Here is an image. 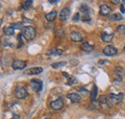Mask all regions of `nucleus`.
I'll return each mask as SVG.
<instances>
[{
  "label": "nucleus",
  "mask_w": 125,
  "mask_h": 119,
  "mask_svg": "<svg viewBox=\"0 0 125 119\" xmlns=\"http://www.w3.org/2000/svg\"><path fill=\"white\" fill-rule=\"evenodd\" d=\"M22 36L27 40H32L36 37V29L32 26H27L22 29Z\"/></svg>",
  "instance_id": "f257e3e1"
},
{
  "label": "nucleus",
  "mask_w": 125,
  "mask_h": 119,
  "mask_svg": "<svg viewBox=\"0 0 125 119\" xmlns=\"http://www.w3.org/2000/svg\"><path fill=\"white\" fill-rule=\"evenodd\" d=\"M123 99V94L122 93H118V94H110L108 96V100L109 102L113 103V104H118L122 101Z\"/></svg>",
  "instance_id": "f03ea898"
},
{
  "label": "nucleus",
  "mask_w": 125,
  "mask_h": 119,
  "mask_svg": "<svg viewBox=\"0 0 125 119\" xmlns=\"http://www.w3.org/2000/svg\"><path fill=\"white\" fill-rule=\"evenodd\" d=\"M27 95H28L27 90L22 87H18L15 90V96L17 99H24V98L27 97Z\"/></svg>",
  "instance_id": "7ed1b4c3"
},
{
  "label": "nucleus",
  "mask_w": 125,
  "mask_h": 119,
  "mask_svg": "<svg viewBox=\"0 0 125 119\" xmlns=\"http://www.w3.org/2000/svg\"><path fill=\"white\" fill-rule=\"evenodd\" d=\"M30 87L34 91L41 92L42 89V82H41L39 80H32L30 82Z\"/></svg>",
  "instance_id": "20e7f679"
},
{
  "label": "nucleus",
  "mask_w": 125,
  "mask_h": 119,
  "mask_svg": "<svg viewBox=\"0 0 125 119\" xmlns=\"http://www.w3.org/2000/svg\"><path fill=\"white\" fill-rule=\"evenodd\" d=\"M50 108L52 109H54V110H60V109H62V108H63V101L61 98L57 99L55 101H52L50 103Z\"/></svg>",
  "instance_id": "39448f33"
},
{
  "label": "nucleus",
  "mask_w": 125,
  "mask_h": 119,
  "mask_svg": "<svg viewBox=\"0 0 125 119\" xmlns=\"http://www.w3.org/2000/svg\"><path fill=\"white\" fill-rule=\"evenodd\" d=\"M116 53H117V49L113 45L106 46L103 49V54L106 56H115V55H116Z\"/></svg>",
  "instance_id": "423d86ee"
},
{
  "label": "nucleus",
  "mask_w": 125,
  "mask_h": 119,
  "mask_svg": "<svg viewBox=\"0 0 125 119\" xmlns=\"http://www.w3.org/2000/svg\"><path fill=\"white\" fill-rule=\"evenodd\" d=\"M26 62L23 61V60H15L13 63H12V67L15 69V70H20V69H23L26 67Z\"/></svg>",
  "instance_id": "0eeeda50"
},
{
  "label": "nucleus",
  "mask_w": 125,
  "mask_h": 119,
  "mask_svg": "<svg viewBox=\"0 0 125 119\" xmlns=\"http://www.w3.org/2000/svg\"><path fill=\"white\" fill-rule=\"evenodd\" d=\"M112 12V9L110 8L108 5L106 4H102L100 6V11H99V14L100 15H103V16H108Z\"/></svg>",
  "instance_id": "6e6552de"
},
{
  "label": "nucleus",
  "mask_w": 125,
  "mask_h": 119,
  "mask_svg": "<svg viewBox=\"0 0 125 119\" xmlns=\"http://www.w3.org/2000/svg\"><path fill=\"white\" fill-rule=\"evenodd\" d=\"M69 15H70V10L68 8H63L59 15V17L61 20L63 21V20H66L69 17Z\"/></svg>",
  "instance_id": "1a4fd4ad"
},
{
  "label": "nucleus",
  "mask_w": 125,
  "mask_h": 119,
  "mask_svg": "<svg viewBox=\"0 0 125 119\" xmlns=\"http://www.w3.org/2000/svg\"><path fill=\"white\" fill-rule=\"evenodd\" d=\"M42 71H43L42 67H32L30 69L26 70L25 73L28 75H38V74H41Z\"/></svg>",
  "instance_id": "9d476101"
},
{
  "label": "nucleus",
  "mask_w": 125,
  "mask_h": 119,
  "mask_svg": "<svg viewBox=\"0 0 125 119\" xmlns=\"http://www.w3.org/2000/svg\"><path fill=\"white\" fill-rule=\"evenodd\" d=\"M70 40L74 42H80L83 40V38H82L81 34H79L78 32H72L70 34Z\"/></svg>",
  "instance_id": "9b49d317"
},
{
  "label": "nucleus",
  "mask_w": 125,
  "mask_h": 119,
  "mask_svg": "<svg viewBox=\"0 0 125 119\" xmlns=\"http://www.w3.org/2000/svg\"><path fill=\"white\" fill-rule=\"evenodd\" d=\"M67 98L72 102V103H77L79 102L80 100H81V97H80V95L77 94V93H69V94H67Z\"/></svg>",
  "instance_id": "f8f14e48"
},
{
  "label": "nucleus",
  "mask_w": 125,
  "mask_h": 119,
  "mask_svg": "<svg viewBox=\"0 0 125 119\" xmlns=\"http://www.w3.org/2000/svg\"><path fill=\"white\" fill-rule=\"evenodd\" d=\"M62 75L65 76V78L67 79V84H68L69 86H72V85H74L75 83H77V80H76L75 77H73V76H71V75H68L67 73H65V72H62Z\"/></svg>",
  "instance_id": "ddd939ff"
},
{
  "label": "nucleus",
  "mask_w": 125,
  "mask_h": 119,
  "mask_svg": "<svg viewBox=\"0 0 125 119\" xmlns=\"http://www.w3.org/2000/svg\"><path fill=\"white\" fill-rule=\"evenodd\" d=\"M115 77H116L117 79L121 80V79L124 77L125 71L121 67H115Z\"/></svg>",
  "instance_id": "4468645a"
},
{
  "label": "nucleus",
  "mask_w": 125,
  "mask_h": 119,
  "mask_svg": "<svg viewBox=\"0 0 125 119\" xmlns=\"http://www.w3.org/2000/svg\"><path fill=\"white\" fill-rule=\"evenodd\" d=\"M56 17H57V12L56 11H52V12H50V13H48V14L45 15V18L49 22L54 21L56 19Z\"/></svg>",
  "instance_id": "2eb2a0df"
},
{
  "label": "nucleus",
  "mask_w": 125,
  "mask_h": 119,
  "mask_svg": "<svg viewBox=\"0 0 125 119\" xmlns=\"http://www.w3.org/2000/svg\"><path fill=\"white\" fill-rule=\"evenodd\" d=\"M102 40L105 41V42H111L113 40V38H114V35L113 34H107V33H103L102 34Z\"/></svg>",
  "instance_id": "dca6fc26"
},
{
  "label": "nucleus",
  "mask_w": 125,
  "mask_h": 119,
  "mask_svg": "<svg viewBox=\"0 0 125 119\" xmlns=\"http://www.w3.org/2000/svg\"><path fill=\"white\" fill-rule=\"evenodd\" d=\"M81 48H82V50L85 51V52H92V51L94 50V46L91 45L90 43H88V42L83 43L82 46H81Z\"/></svg>",
  "instance_id": "f3484780"
},
{
  "label": "nucleus",
  "mask_w": 125,
  "mask_h": 119,
  "mask_svg": "<svg viewBox=\"0 0 125 119\" xmlns=\"http://www.w3.org/2000/svg\"><path fill=\"white\" fill-rule=\"evenodd\" d=\"M62 54V50L61 49H57V48L48 51V55L49 56H61Z\"/></svg>",
  "instance_id": "a211bd4d"
},
{
  "label": "nucleus",
  "mask_w": 125,
  "mask_h": 119,
  "mask_svg": "<svg viewBox=\"0 0 125 119\" xmlns=\"http://www.w3.org/2000/svg\"><path fill=\"white\" fill-rule=\"evenodd\" d=\"M4 34L6 36H13L15 34V29L12 27V26H9V27H5L4 28Z\"/></svg>",
  "instance_id": "6ab92c4d"
},
{
  "label": "nucleus",
  "mask_w": 125,
  "mask_h": 119,
  "mask_svg": "<svg viewBox=\"0 0 125 119\" xmlns=\"http://www.w3.org/2000/svg\"><path fill=\"white\" fill-rule=\"evenodd\" d=\"M96 95H97V87L94 86L93 89H92V92H91V97H92V101L94 102L95 99H96Z\"/></svg>",
  "instance_id": "aec40b11"
},
{
  "label": "nucleus",
  "mask_w": 125,
  "mask_h": 119,
  "mask_svg": "<svg viewBox=\"0 0 125 119\" xmlns=\"http://www.w3.org/2000/svg\"><path fill=\"white\" fill-rule=\"evenodd\" d=\"M122 15L120 14H115V15H111L110 16V20L112 21H116V20H122Z\"/></svg>",
  "instance_id": "412c9836"
},
{
  "label": "nucleus",
  "mask_w": 125,
  "mask_h": 119,
  "mask_svg": "<svg viewBox=\"0 0 125 119\" xmlns=\"http://www.w3.org/2000/svg\"><path fill=\"white\" fill-rule=\"evenodd\" d=\"M80 11H81L82 15H83V14H90V9H89V7H88L87 5H85V4H83V5L80 7Z\"/></svg>",
  "instance_id": "4be33fe9"
},
{
  "label": "nucleus",
  "mask_w": 125,
  "mask_h": 119,
  "mask_svg": "<svg viewBox=\"0 0 125 119\" xmlns=\"http://www.w3.org/2000/svg\"><path fill=\"white\" fill-rule=\"evenodd\" d=\"M81 20L83 22H90L91 21V15L90 14H83L81 15Z\"/></svg>",
  "instance_id": "5701e85b"
},
{
  "label": "nucleus",
  "mask_w": 125,
  "mask_h": 119,
  "mask_svg": "<svg viewBox=\"0 0 125 119\" xmlns=\"http://www.w3.org/2000/svg\"><path fill=\"white\" fill-rule=\"evenodd\" d=\"M32 2L31 0H28V1H25L23 4H22V9L23 10H28L30 7H31V5H32Z\"/></svg>",
  "instance_id": "b1692460"
},
{
  "label": "nucleus",
  "mask_w": 125,
  "mask_h": 119,
  "mask_svg": "<svg viewBox=\"0 0 125 119\" xmlns=\"http://www.w3.org/2000/svg\"><path fill=\"white\" fill-rule=\"evenodd\" d=\"M66 64L65 61H60V62H56V63H53L51 66L53 68H59V67H62V66H64Z\"/></svg>",
  "instance_id": "393cba45"
},
{
  "label": "nucleus",
  "mask_w": 125,
  "mask_h": 119,
  "mask_svg": "<svg viewBox=\"0 0 125 119\" xmlns=\"http://www.w3.org/2000/svg\"><path fill=\"white\" fill-rule=\"evenodd\" d=\"M22 26H23V23H13V24H12V27H13L15 30L16 29H23Z\"/></svg>",
  "instance_id": "a878e982"
},
{
  "label": "nucleus",
  "mask_w": 125,
  "mask_h": 119,
  "mask_svg": "<svg viewBox=\"0 0 125 119\" xmlns=\"http://www.w3.org/2000/svg\"><path fill=\"white\" fill-rule=\"evenodd\" d=\"M117 32L119 34H122V35H125V25H119L117 27Z\"/></svg>",
  "instance_id": "bb28decb"
},
{
  "label": "nucleus",
  "mask_w": 125,
  "mask_h": 119,
  "mask_svg": "<svg viewBox=\"0 0 125 119\" xmlns=\"http://www.w3.org/2000/svg\"><path fill=\"white\" fill-rule=\"evenodd\" d=\"M22 34H20V35H18V37H17V40H18V45H17V47L19 48V47H21L22 44H23V42H22Z\"/></svg>",
  "instance_id": "cd10ccee"
},
{
  "label": "nucleus",
  "mask_w": 125,
  "mask_h": 119,
  "mask_svg": "<svg viewBox=\"0 0 125 119\" xmlns=\"http://www.w3.org/2000/svg\"><path fill=\"white\" fill-rule=\"evenodd\" d=\"M80 18H81V17H80V15L77 13V14H75V15L73 16V21H78Z\"/></svg>",
  "instance_id": "c85d7f7f"
},
{
  "label": "nucleus",
  "mask_w": 125,
  "mask_h": 119,
  "mask_svg": "<svg viewBox=\"0 0 125 119\" xmlns=\"http://www.w3.org/2000/svg\"><path fill=\"white\" fill-rule=\"evenodd\" d=\"M111 2H112V4H115V5L119 4V3H120V1H117V0H112Z\"/></svg>",
  "instance_id": "c756f323"
},
{
  "label": "nucleus",
  "mask_w": 125,
  "mask_h": 119,
  "mask_svg": "<svg viewBox=\"0 0 125 119\" xmlns=\"http://www.w3.org/2000/svg\"><path fill=\"white\" fill-rule=\"evenodd\" d=\"M120 10H121V13H122V14H124L125 9H124V6H123V5H121V6H120Z\"/></svg>",
  "instance_id": "7c9ffc66"
},
{
  "label": "nucleus",
  "mask_w": 125,
  "mask_h": 119,
  "mask_svg": "<svg viewBox=\"0 0 125 119\" xmlns=\"http://www.w3.org/2000/svg\"><path fill=\"white\" fill-rule=\"evenodd\" d=\"M12 119H19V116H18V115H16V114H14V115H13V118Z\"/></svg>",
  "instance_id": "2f4dec72"
},
{
  "label": "nucleus",
  "mask_w": 125,
  "mask_h": 119,
  "mask_svg": "<svg viewBox=\"0 0 125 119\" xmlns=\"http://www.w3.org/2000/svg\"><path fill=\"white\" fill-rule=\"evenodd\" d=\"M106 61H107V60H100V62H99V63H100V64H102V63H104V62H106Z\"/></svg>",
  "instance_id": "473e14b6"
},
{
  "label": "nucleus",
  "mask_w": 125,
  "mask_h": 119,
  "mask_svg": "<svg viewBox=\"0 0 125 119\" xmlns=\"http://www.w3.org/2000/svg\"><path fill=\"white\" fill-rule=\"evenodd\" d=\"M49 2H50V3H57V2H58V1H51V0H50V1H49Z\"/></svg>",
  "instance_id": "72a5a7b5"
},
{
  "label": "nucleus",
  "mask_w": 125,
  "mask_h": 119,
  "mask_svg": "<svg viewBox=\"0 0 125 119\" xmlns=\"http://www.w3.org/2000/svg\"><path fill=\"white\" fill-rule=\"evenodd\" d=\"M1 24H2V19H0V26H1Z\"/></svg>",
  "instance_id": "f704fd0d"
},
{
  "label": "nucleus",
  "mask_w": 125,
  "mask_h": 119,
  "mask_svg": "<svg viewBox=\"0 0 125 119\" xmlns=\"http://www.w3.org/2000/svg\"><path fill=\"white\" fill-rule=\"evenodd\" d=\"M122 4H124V5H125V0H123V1H122Z\"/></svg>",
  "instance_id": "c9c22d12"
},
{
  "label": "nucleus",
  "mask_w": 125,
  "mask_h": 119,
  "mask_svg": "<svg viewBox=\"0 0 125 119\" xmlns=\"http://www.w3.org/2000/svg\"><path fill=\"white\" fill-rule=\"evenodd\" d=\"M124 51H125V46H124Z\"/></svg>",
  "instance_id": "e433bc0d"
},
{
  "label": "nucleus",
  "mask_w": 125,
  "mask_h": 119,
  "mask_svg": "<svg viewBox=\"0 0 125 119\" xmlns=\"http://www.w3.org/2000/svg\"><path fill=\"white\" fill-rule=\"evenodd\" d=\"M0 6H1V5H0Z\"/></svg>",
  "instance_id": "4c0bfd02"
}]
</instances>
